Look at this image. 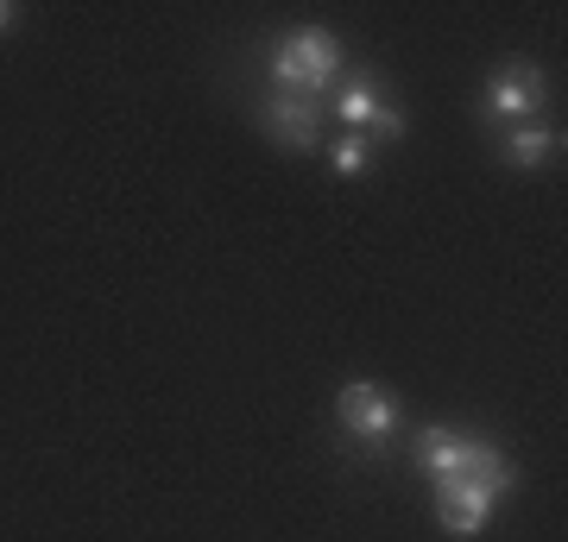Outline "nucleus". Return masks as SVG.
<instances>
[{
	"mask_svg": "<svg viewBox=\"0 0 568 542\" xmlns=\"http://www.w3.org/2000/svg\"><path fill=\"white\" fill-rule=\"evenodd\" d=\"M335 417H342V429L354 436V442H392L398 436V403H392L386 385L373 379H347L342 391H335Z\"/></svg>",
	"mask_w": 568,
	"mask_h": 542,
	"instance_id": "nucleus-4",
	"label": "nucleus"
},
{
	"mask_svg": "<svg viewBox=\"0 0 568 542\" xmlns=\"http://www.w3.org/2000/svg\"><path fill=\"white\" fill-rule=\"evenodd\" d=\"M335 114L347 121V133H366V140H398L405 133V114L392 101H379V82L373 76H347L335 89Z\"/></svg>",
	"mask_w": 568,
	"mask_h": 542,
	"instance_id": "nucleus-5",
	"label": "nucleus"
},
{
	"mask_svg": "<svg viewBox=\"0 0 568 542\" xmlns=\"http://www.w3.org/2000/svg\"><path fill=\"white\" fill-rule=\"evenodd\" d=\"M260 126L278 145H291V152H310V145H316V126H323V108H316V95L272 89V95H265V108H260Z\"/></svg>",
	"mask_w": 568,
	"mask_h": 542,
	"instance_id": "nucleus-7",
	"label": "nucleus"
},
{
	"mask_svg": "<svg viewBox=\"0 0 568 542\" xmlns=\"http://www.w3.org/2000/svg\"><path fill=\"white\" fill-rule=\"evenodd\" d=\"M549 158H562V133H549V126H518V133H506V164L537 171Z\"/></svg>",
	"mask_w": 568,
	"mask_h": 542,
	"instance_id": "nucleus-8",
	"label": "nucleus"
},
{
	"mask_svg": "<svg viewBox=\"0 0 568 542\" xmlns=\"http://www.w3.org/2000/svg\"><path fill=\"white\" fill-rule=\"evenodd\" d=\"M7 25H13V7H7V0H0V32H7Z\"/></svg>",
	"mask_w": 568,
	"mask_h": 542,
	"instance_id": "nucleus-10",
	"label": "nucleus"
},
{
	"mask_svg": "<svg viewBox=\"0 0 568 542\" xmlns=\"http://www.w3.org/2000/svg\"><path fill=\"white\" fill-rule=\"evenodd\" d=\"M410 454H417V467H424L429 480H455V473H493V480H518V467H511L493 442H474V436H462V429H443V422L417 429Z\"/></svg>",
	"mask_w": 568,
	"mask_h": 542,
	"instance_id": "nucleus-1",
	"label": "nucleus"
},
{
	"mask_svg": "<svg viewBox=\"0 0 568 542\" xmlns=\"http://www.w3.org/2000/svg\"><path fill=\"white\" fill-rule=\"evenodd\" d=\"M518 480H493V473H455V480H436V523L448 536H480L493 518V504L506 499Z\"/></svg>",
	"mask_w": 568,
	"mask_h": 542,
	"instance_id": "nucleus-3",
	"label": "nucleus"
},
{
	"mask_svg": "<svg viewBox=\"0 0 568 542\" xmlns=\"http://www.w3.org/2000/svg\"><path fill=\"white\" fill-rule=\"evenodd\" d=\"M272 76H278V89H291V95L328 89V82L342 76V44H335V32H323V25L284 32L278 51H272Z\"/></svg>",
	"mask_w": 568,
	"mask_h": 542,
	"instance_id": "nucleus-2",
	"label": "nucleus"
},
{
	"mask_svg": "<svg viewBox=\"0 0 568 542\" xmlns=\"http://www.w3.org/2000/svg\"><path fill=\"white\" fill-rule=\"evenodd\" d=\"M549 101V76L537 70V63H525V58H511V63H499L487 76V114H499V121H518V114H537Z\"/></svg>",
	"mask_w": 568,
	"mask_h": 542,
	"instance_id": "nucleus-6",
	"label": "nucleus"
},
{
	"mask_svg": "<svg viewBox=\"0 0 568 542\" xmlns=\"http://www.w3.org/2000/svg\"><path fill=\"white\" fill-rule=\"evenodd\" d=\"M328 164H335V177H366V164H373V140H366V133L335 140V145H328Z\"/></svg>",
	"mask_w": 568,
	"mask_h": 542,
	"instance_id": "nucleus-9",
	"label": "nucleus"
}]
</instances>
